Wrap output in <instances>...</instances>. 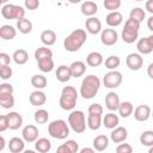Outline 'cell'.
Here are the masks:
<instances>
[{"mask_svg":"<svg viewBox=\"0 0 153 153\" xmlns=\"http://www.w3.org/2000/svg\"><path fill=\"white\" fill-rule=\"evenodd\" d=\"M100 88V79L97 75H86L80 85V96L84 99H92Z\"/></svg>","mask_w":153,"mask_h":153,"instance_id":"1","label":"cell"},{"mask_svg":"<svg viewBox=\"0 0 153 153\" xmlns=\"http://www.w3.org/2000/svg\"><path fill=\"white\" fill-rule=\"evenodd\" d=\"M86 38H87V35H86V31L85 30H82V29H75L74 31H72L65 38V41H63V48L67 51H71V53L78 51L84 45V43L86 42Z\"/></svg>","mask_w":153,"mask_h":153,"instance_id":"2","label":"cell"},{"mask_svg":"<svg viewBox=\"0 0 153 153\" xmlns=\"http://www.w3.org/2000/svg\"><path fill=\"white\" fill-rule=\"evenodd\" d=\"M35 59L37 61L38 68L44 72H51L54 68V60H53V51L47 47H39L35 50Z\"/></svg>","mask_w":153,"mask_h":153,"instance_id":"3","label":"cell"},{"mask_svg":"<svg viewBox=\"0 0 153 153\" xmlns=\"http://www.w3.org/2000/svg\"><path fill=\"white\" fill-rule=\"evenodd\" d=\"M78 100V92L73 86H65L61 91V96L59 99V104L61 109L69 111L73 110L74 106L76 105Z\"/></svg>","mask_w":153,"mask_h":153,"instance_id":"4","label":"cell"},{"mask_svg":"<svg viewBox=\"0 0 153 153\" xmlns=\"http://www.w3.org/2000/svg\"><path fill=\"white\" fill-rule=\"evenodd\" d=\"M139 30H140V23L129 18L124 23V27L122 30V39L124 43H134L139 37Z\"/></svg>","mask_w":153,"mask_h":153,"instance_id":"5","label":"cell"},{"mask_svg":"<svg viewBox=\"0 0 153 153\" xmlns=\"http://www.w3.org/2000/svg\"><path fill=\"white\" fill-rule=\"evenodd\" d=\"M48 133L51 137L57 140H63L69 135V127L63 120H55L49 123Z\"/></svg>","mask_w":153,"mask_h":153,"instance_id":"6","label":"cell"},{"mask_svg":"<svg viewBox=\"0 0 153 153\" xmlns=\"http://www.w3.org/2000/svg\"><path fill=\"white\" fill-rule=\"evenodd\" d=\"M68 124L72 130L76 134L84 133L86 129V118L85 114L81 110H74L68 115Z\"/></svg>","mask_w":153,"mask_h":153,"instance_id":"7","label":"cell"},{"mask_svg":"<svg viewBox=\"0 0 153 153\" xmlns=\"http://www.w3.org/2000/svg\"><path fill=\"white\" fill-rule=\"evenodd\" d=\"M1 16L5 19H17L20 20L23 18H25V10L19 6V5H13V4H5L1 7Z\"/></svg>","mask_w":153,"mask_h":153,"instance_id":"8","label":"cell"},{"mask_svg":"<svg viewBox=\"0 0 153 153\" xmlns=\"http://www.w3.org/2000/svg\"><path fill=\"white\" fill-rule=\"evenodd\" d=\"M103 84L108 88H116L122 84V73L118 71H110L103 76Z\"/></svg>","mask_w":153,"mask_h":153,"instance_id":"9","label":"cell"},{"mask_svg":"<svg viewBox=\"0 0 153 153\" xmlns=\"http://www.w3.org/2000/svg\"><path fill=\"white\" fill-rule=\"evenodd\" d=\"M38 135H39V131H38V128L33 124H27L23 128L22 130V136H23V140L25 142H36L38 140Z\"/></svg>","mask_w":153,"mask_h":153,"instance_id":"10","label":"cell"},{"mask_svg":"<svg viewBox=\"0 0 153 153\" xmlns=\"http://www.w3.org/2000/svg\"><path fill=\"white\" fill-rule=\"evenodd\" d=\"M118 39V35L116 32V30L114 29H104L102 30V33H100V41L104 45H108V47H111L114 44H116Z\"/></svg>","mask_w":153,"mask_h":153,"instance_id":"11","label":"cell"},{"mask_svg":"<svg viewBox=\"0 0 153 153\" xmlns=\"http://www.w3.org/2000/svg\"><path fill=\"white\" fill-rule=\"evenodd\" d=\"M126 65L131 71H139L143 65V57L137 53H130L126 59Z\"/></svg>","mask_w":153,"mask_h":153,"instance_id":"12","label":"cell"},{"mask_svg":"<svg viewBox=\"0 0 153 153\" xmlns=\"http://www.w3.org/2000/svg\"><path fill=\"white\" fill-rule=\"evenodd\" d=\"M151 115H152L151 108L148 105H145V104L136 106L135 110H134V118L137 122H145V121H147Z\"/></svg>","mask_w":153,"mask_h":153,"instance_id":"13","label":"cell"},{"mask_svg":"<svg viewBox=\"0 0 153 153\" xmlns=\"http://www.w3.org/2000/svg\"><path fill=\"white\" fill-rule=\"evenodd\" d=\"M85 27H86V31L91 35H97L102 31V23L98 18L96 17H91V18H87L86 22H85Z\"/></svg>","mask_w":153,"mask_h":153,"instance_id":"14","label":"cell"},{"mask_svg":"<svg viewBox=\"0 0 153 153\" xmlns=\"http://www.w3.org/2000/svg\"><path fill=\"white\" fill-rule=\"evenodd\" d=\"M120 104H121V102H120V97H118V94L116 93V92H109L106 96H105V106H106V109H109L110 111H116V110H118V108H120Z\"/></svg>","mask_w":153,"mask_h":153,"instance_id":"15","label":"cell"},{"mask_svg":"<svg viewBox=\"0 0 153 153\" xmlns=\"http://www.w3.org/2000/svg\"><path fill=\"white\" fill-rule=\"evenodd\" d=\"M7 120H8V128L11 130H17L23 124L22 115L16 112V111H11L10 114H7Z\"/></svg>","mask_w":153,"mask_h":153,"instance_id":"16","label":"cell"},{"mask_svg":"<svg viewBox=\"0 0 153 153\" xmlns=\"http://www.w3.org/2000/svg\"><path fill=\"white\" fill-rule=\"evenodd\" d=\"M55 76L60 82H67L72 78V72H71L69 66H66V65L59 66L55 72Z\"/></svg>","mask_w":153,"mask_h":153,"instance_id":"17","label":"cell"},{"mask_svg":"<svg viewBox=\"0 0 153 153\" xmlns=\"http://www.w3.org/2000/svg\"><path fill=\"white\" fill-rule=\"evenodd\" d=\"M127 136H128V131L124 127H117V128L112 129V131L110 134V139L115 143H121V142L126 141Z\"/></svg>","mask_w":153,"mask_h":153,"instance_id":"18","label":"cell"},{"mask_svg":"<svg viewBox=\"0 0 153 153\" xmlns=\"http://www.w3.org/2000/svg\"><path fill=\"white\" fill-rule=\"evenodd\" d=\"M29 100H30V104L33 105V106H41L43 105L45 102H47V96L43 91L41 90H36L33 92H31L30 97H29Z\"/></svg>","mask_w":153,"mask_h":153,"instance_id":"19","label":"cell"},{"mask_svg":"<svg viewBox=\"0 0 153 153\" xmlns=\"http://www.w3.org/2000/svg\"><path fill=\"white\" fill-rule=\"evenodd\" d=\"M136 49L140 54L142 55H147V54H151L153 51V45L149 41L148 37H142L137 41L136 43Z\"/></svg>","mask_w":153,"mask_h":153,"instance_id":"20","label":"cell"},{"mask_svg":"<svg viewBox=\"0 0 153 153\" xmlns=\"http://www.w3.org/2000/svg\"><path fill=\"white\" fill-rule=\"evenodd\" d=\"M79 149V145L74 140H67L65 143L60 145L56 148V153H76Z\"/></svg>","mask_w":153,"mask_h":153,"instance_id":"21","label":"cell"},{"mask_svg":"<svg viewBox=\"0 0 153 153\" xmlns=\"http://www.w3.org/2000/svg\"><path fill=\"white\" fill-rule=\"evenodd\" d=\"M105 22H106V24H108L110 27H116V26H118V25L122 24V22H123V16H122V13L118 12V11L110 12V13L106 16Z\"/></svg>","mask_w":153,"mask_h":153,"instance_id":"22","label":"cell"},{"mask_svg":"<svg viewBox=\"0 0 153 153\" xmlns=\"http://www.w3.org/2000/svg\"><path fill=\"white\" fill-rule=\"evenodd\" d=\"M24 146H25L24 140L20 139V137H17V136L10 139V141H8V149H10L11 153H22V152H24Z\"/></svg>","mask_w":153,"mask_h":153,"instance_id":"23","label":"cell"},{"mask_svg":"<svg viewBox=\"0 0 153 153\" xmlns=\"http://www.w3.org/2000/svg\"><path fill=\"white\" fill-rule=\"evenodd\" d=\"M72 72V78H80L86 72V65L82 61H74L69 66Z\"/></svg>","mask_w":153,"mask_h":153,"instance_id":"24","label":"cell"},{"mask_svg":"<svg viewBox=\"0 0 153 153\" xmlns=\"http://www.w3.org/2000/svg\"><path fill=\"white\" fill-rule=\"evenodd\" d=\"M80 10H81V13H82L84 16L91 18V17H93V16L97 13L98 6H97V4H96L94 1H85V2L81 4Z\"/></svg>","mask_w":153,"mask_h":153,"instance_id":"25","label":"cell"},{"mask_svg":"<svg viewBox=\"0 0 153 153\" xmlns=\"http://www.w3.org/2000/svg\"><path fill=\"white\" fill-rule=\"evenodd\" d=\"M118 123H120V118L114 112H109L104 116L103 118V126L108 129H115L118 127Z\"/></svg>","mask_w":153,"mask_h":153,"instance_id":"26","label":"cell"},{"mask_svg":"<svg viewBox=\"0 0 153 153\" xmlns=\"http://www.w3.org/2000/svg\"><path fill=\"white\" fill-rule=\"evenodd\" d=\"M109 146V137L106 135H98L93 139V148L98 152H103Z\"/></svg>","mask_w":153,"mask_h":153,"instance_id":"27","label":"cell"},{"mask_svg":"<svg viewBox=\"0 0 153 153\" xmlns=\"http://www.w3.org/2000/svg\"><path fill=\"white\" fill-rule=\"evenodd\" d=\"M104 62V59H103V55L98 51H92L87 55L86 57V63L90 66V67H98L100 66L102 63Z\"/></svg>","mask_w":153,"mask_h":153,"instance_id":"28","label":"cell"},{"mask_svg":"<svg viewBox=\"0 0 153 153\" xmlns=\"http://www.w3.org/2000/svg\"><path fill=\"white\" fill-rule=\"evenodd\" d=\"M16 35H17V30H16L12 25L5 24V25H2V26L0 27V37H1L2 39H5V41H11V39H13V38L16 37Z\"/></svg>","mask_w":153,"mask_h":153,"instance_id":"29","label":"cell"},{"mask_svg":"<svg viewBox=\"0 0 153 153\" xmlns=\"http://www.w3.org/2000/svg\"><path fill=\"white\" fill-rule=\"evenodd\" d=\"M39 38H41V42L45 47H50L56 42V33L53 30H44V31H42Z\"/></svg>","mask_w":153,"mask_h":153,"instance_id":"30","label":"cell"},{"mask_svg":"<svg viewBox=\"0 0 153 153\" xmlns=\"http://www.w3.org/2000/svg\"><path fill=\"white\" fill-rule=\"evenodd\" d=\"M35 148L38 153H48L51 148V142L47 137H41L35 142Z\"/></svg>","mask_w":153,"mask_h":153,"instance_id":"31","label":"cell"},{"mask_svg":"<svg viewBox=\"0 0 153 153\" xmlns=\"http://www.w3.org/2000/svg\"><path fill=\"white\" fill-rule=\"evenodd\" d=\"M12 59L13 61L17 63V65H25L29 60V54L26 50L24 49H17L13 55H12Z\"/></svg>","mask_w":153,"mask_h":153,"instance_id":"32","label":"cell"},{"mask_svg":"<svg viewBox=\"0 0 153 153\" xmlns=\"http://www.w3.org/2000/svg\"><path fill=\"white\" fill-rule=\"evenodd\" d=\"M103 123L102 115H88L87 116V127L91 130H98Z\"/></svg>","mask_w":153,"mask_h":153,"instance_id":"33","label":"cell"},{"mask_svg":"<svg viewBox=\"0 0 153 153\" xmlns=\"http://www.w3.org/2000/svg\"><path fill=\"white\" fill-rule=\"evenodd\" d=\"M134 111V106L130 102H122L118 108V114L123 118H128Z\"/></svg>","mask_w":153,"mask_h":153,"instance_id":"34","label":"cell"},{"mask_svg":"<svg viewBox=\"0 0 153 153\" xmlns=\"http://www.w3.org/2000/svg\"><path fill=\"white\" fill-rule=\"evenodd\" d=\"M48 81H47V78L42 74H36L31 78V85L36 88V90H42L47 86Z\"/></svg>","mask_w":153,"mask_h":153,"instance_id":"35","label":"cell"},{"mask_svg":"<svg viewBox=\"0 0 153 153\" xmlns=\"http://www.w3.org/2000/svg\"><path fill=\"white\" fill-rule=\"evenodd\" d=\"M17 29L19 30V32L26 35V33H30L32 31V23L26 19V18H23L17 22Z\"/></svg>","mask_w":153,"mask_h":153,"instance_id":"36","label":"cell"},{"mask_svg":"<svg viewBox=\"0 0 153 153\" xmlns=\"http://www.w3.org/2000/svg\"><path fill=\"white\" fill-rule=\"evenodd\" d=\"M104 65H105V67H106L108 69H110V71H116V68L121 65V59H120L118 56H116V55H110L109 57L105 59Z\"/></svg>","mask_w":153,"mask_h":153,"instance_id":"37","label":"cell"},{"mask_svg":"<svg viewBox=\"0 0 153 153\" xmlns=\"http://www.w3.org/2000/svg\"><path fill=\"white\" fill-rule=\"evenodd\" d=\"M48 118H49V114L47 110L44 109H38L35 115H33V120L37 124H44L48 122Z\"/></svg>","mask_w":153,"mask_h":153,"instance_id":"38","label":"cell"},{"mask_svg":"<svg viewBox=\"0 0 153 153\" xmlns=\"http://www.w3.org/2000/svg\"><path fill=\"white\" fill-rule=\"evenodd\" d=\"M140 142L143 146L152 147L153 146V130H145L140 135Z\"/></svg>","mask_w":153,"mask_h":153,"instance_id":"39","label":"cell"},{"mask_svg":"<svg viewBox=\"0 0 153 153\" xmlns=\"http://www.w3.org/2000/svg\"><path fill=\"white\" fill-rule=\"evenodd\" d=\"M0 105L4 109H11L14 106L13 94H0Z\"/></svg>","mask_w":153,"mask_h":153,"instance_id":"40","label":"cell"},{"mask_svg":"<svg viewBox=\"0 0 153 153\" xmlns=\"http://www.w3.org/2000/svg\"><path fill=\"white\" fill-rule=\"evenodd\" d=\"M129 18H131V19H134V20H136V22H139L141 24V22L146 18V13H145V11L141 7H134L130 11Z\"/></svg>","mask_w":153,"mask_h":153,"instance_id":"41","label":"cell"},{"mask_svg":"<svg viewBox=\"0 0 153 153\" xmlns=\"http://www.w3.org/2000/svg\"><path fill=\"white\" fill-rule=\"evenodd\" d=\"M104 7L110 12H115L121 6V0H104Z\"/></svg>","mask_w":153,"mask_h":153,"instance_id":"42","label":"cell"},{"mask_svg":"<svg viewBox=\"0 0 153 153\" xmlns=\"http://www.w3.org/2000/svg\"><path fill=\"white\" fill-rule=\"evenodd\" d=\"M87 111H88V115H102L103 114V106L98 103H92L88 106Z\"/></svg>","mask_w":153,"mask_h":153,"instance_id":"43","label":"cell"},{"mask_svg":"<svg viewBox=\"0 0 153 153\" xmlns=\"http://www.w3.org/2000/svg\"><path fill=\"white\" fill-rule=\"evenodd\" d=\"M13 71L10 66H5V67H0V78L2 80H7L12 76Z\"/></svg>","mask_w":153,"mask_h":153,"instance_id":"44","label":"cell"},{"mask_svg":"<svg viewBox=\"0 0 153 153\" xmlns=\"http://www.w3.org/2000/svg\"><path fill=\"white\" fill-rule=\"evenodd\" d=\"M0 94H13V86L7 82L1 84L0 85Z\"/></svg>","mask_w":153,"mask_h":153,"instance_id":"45","label":"cell"},{"mask_svg":"<svg viewBox=\"0 0 153 153\" xmlns=\"http://www.w3.org/2000/svg\"><path fill=\"white\" fill-rule=\"evenodd\" d=\"M116 153H133V147L129 143H121L117 146Z\"/></svg>","mask_w":153,"mask_h":153,"instance_id":"46","label":"cell"},{"mask_svg":"<svg viewBox=\"0 0 153 153\" xmlns=\"http://www.w3.org/2000/svg\"><path fill=\"white\" fill-rule=\"evenodd\" d=\"M24 6H25L27 10L33 11V10H36V8L39 6V1H38V0H25Z\"/></svg>","mask_w":153,"mask_h":153,"instance_id":"47","label":"cell"},{"mask_svg":"<svg viewBox=\"0 0 153 153\" xmlns=\"http://www.w3.org/2000/svg\"><path fill=\"white\" fill-rule=\"evenodd\" d=\"M10 62H11L10 55L6 54V53H0V67L10 66Z\"/></svg>","mask_w":153,"mask_h":153,"instance_id":"48","label":"cell"},{"mask_svg":"<svg viewBox=\"0 0 153 153\" xmlns=\"http://www.w3.org/2000/svg\"><path fill=\"white\" fill-rule=\"evenodd\" d=\"M6 129H8L7 115H1L0 116V131H5Z\"/></svg>","mask_w":153,"mask_h":153,"instance_id":"49","label":"cell"},{"mask_svg":"<svg viewBox=\"0 0 153 153\" xmlns=\"http://www.w3.org/2000/svg\"><path fill=\"white\" fill-rule=\"evenodd\" d=\"M145 8H146L149 13L153 14V0H148V1H146V4H145Z\"/></svg>","mask_w":153,"mask_h":153,"instance_id":"50","label":"cell"},{"mask_svg":"<svg viewBox=\"0 0 153 153\" xmlns=\"http://www.w3.org/2000/svg\"><path fill=\"white\" fill-rule=\"evenodd\" d=\"M79 153H96V149L91 148V147H84V148L80 149Z\"/></svg>","mask_w":153,"mask_h":153,"instance_id":"51","label":"cell"},{"mask_svg":"<svg viewBox=\"0 0 153 153\" xmlns=\"http://www.w3.org/2000/svg\"><path fill=\"white\" fill-rule=\"evenodd\" d=\"M147 74H148V76L151 79H153V62L149 63V66L147 67Z\"/></svg>","mask_w":153,"mask_h":153,"instance_id":"52","label":"cell"},{"mask_svg":"<svg viewBox=\"0 0 153 153\" xmlns=\"http://www.w3.org/2000/svg\"><path fill=\"white\" fill-rule=\"evenodd\" d=\"M147 27H148L151 31H153V16H151V17L147 19Z\"/></svg>","mask_w":153,"mask_h":153,"instance_id":"53","label":"cell"},{"mask_svg":"<svg viewBox=\"0 0 153 153\" xmlns=\"http://www.w3.org/2000/svg\"><path fill=\"white\" fill-rule=\"evenodd\" d=\"M0 140H1V147H0V149L4 151V148H5V139H4V136H1Z\"/></svg>","mask_w":153,"mask_h":153,"instance_id":"54","label":"cell"},{"mask_svg":"<svg viewBox=\"0 0 153 153\" xmlns=\"http://www.w3.org/2000/svg\"><path fill=\"white\" fill-rule=\"evenodd\" d=\"M23 153H37L36 151H32V149H25Z\"/></svg>","mask_w":153,"mask_h":153,"instance_id":"55","label":"cell"},{"mask_svg":"<svg viewBox=\"0 0 153 153\" xmlns=\"http://www.w3.org/2000/svg\"><path fill=\"white\" fill-rule=\"evenodd\" d=\"M148 38H149V41H151V43H152V45H153V35L148 36Z\"/></svg>","mask_w":153,"mask_h":153,"instance_id":"56","label":"cell"},{"mask_svg":"<svg viewBox=\"0 0 153 153\" xmlns=\"http://www.w3.org/2000/svg\"><path fill=\"white\" fill-rule=\"evenodd\" d=\"M148 153H153V146H152V147H149V149H148Z\"/></svg>","mask_w":153,"mask_h":153,"instance_id":"57","label":"cell"},{"mask_svg":"<svg viewBox=\"0 0 153 153\" xmlns=\"http://www.w3.org/2000/svg\"><path fill=\"white\" fill-rule=\"evenodd\" d=\"M152 116H153V112H152Z\"/></svg>","mask_w":153,"mask_h":153,"instance_id":"58","label":"cell"}]
</instances>
